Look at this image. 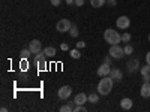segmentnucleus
Masks as SVG:
<instances>
[{"label":"nucleus","instance_id":"nucleus-1","mask_svg":"<svg viewBox=\"0 0 150 112\" xmlns=\"http://www.w3.org/2000/svg\"><path fill=\"white\" fill-rule=\"evenodd\" d=\"M112 81L114 79H112L111 76H102L101 81H99V84H98V93L102 94V96L110 94L111 90H112Z\"/></svg>","mask_w":150,"mask_h":112},{"label":"nucleus","instance_id":"nucleus-2","mask_svg":"<svg viewBox=\"0 0 150 112\" xmlns=\"http://www.w3.org/2000/svg\"><path fill=\"white\" fill-rule=\"evenodd\" d=\"M104 39L110 45H119L122 42V34L114 29H107L104 32Z\"/></svg>","mask_w":150,"mask_h":112},{"label":"nucleus","instance_id":"nucleus-3","mask_svg":"<svg viewBox=\"0 0 150 112\" xmlns=\"http://www.w3.org/2000/svg\"><path fill=\"white\" fill-rule=\"evenodd\" d=\"M108 52H110V55L112 58H117V60H120V58L125 57V49L120 45H110Z\"/></svg>","mask_w":150,"mask_h":112},{"label":"nucleus","instance_id":"nucleus-4","mask_svg":"<svg viewBox=\"0 0 150 112\" xmlns=\"http://www.w3.org/2000/svg\"><path fill=\"white\" fill-rule=\"evenodd\" d=\"M35 63L38 64V69L39 70H45L47 69V55L44 51L35 54Z\"/></svg>","mask_w":150,"mask_h":112},{"label":"nucleus","instance_id":"nucleus-5","mask_svg":"<svg viewBox=\"0 0 150 112\" xmlns=\"http://www.w3.org/2000/svg\"><path fill=\"white\" fill-rule=\"evenodd\" d=\"M71 27H72V22L69 20H65V18L57 21V24H56V29H57L59 33H66V32L71 30Z\"/></svg>","mask_w":150,"mask_h":112},{"label":"nucleus","instance_id":"nucleus-6","mask_svg":"<svg viewBox=\"0 0 150 112\" xmlns=\"http://www.w3.org/2000/svg\"><path fill=\"white\" fill-rule=\"evenodd\" d=\"M116 26H117V29H122V30L129 29V26H131V20H129V17H126V15L119 17L117 21H116Z\"/></svg>","mask_w":150,"mask_h":112},{"label":"nucleus","instance_id":"nucleus-7","mask_svg":"<svg viewBox=\"0 0 150 112\" xmlns=\"http://www.w3.org/2000/svg\"><path fill=\"white\" fill-rule=\"evenodd\" d=\"M71 94H72V88H71L69 85H63L57 91V97L60 99V100H66V99H69Z\"/></svg>","mask_w":150,"mask_h":112},{"label":"nucleus","instance_id":"nucleus-8","mask_svg":"<svg viewBox=\"0 0 150 112\" xmlns=\"http://www.w3.org/2000/svg\"><path fill=\"white\" fill-rule=\"evenodd\" d=\"M29 49L32 51V54L41 52V51H42V43H41V41H38V39L30 41V43H29Z\"/></svg>","mask_w":150,"mask_h":112},{"label":"nucleus","instance_id":"nucleus-9","mask_svg":"<svg viewBox=\"0 0 150 112\" xmlns=\"http://www.w3.org/2000/svg\"><path fill=\"white\" fill-rule=\"evenodd\" d=\"M126 67H128V70H129L131 73L140 70V61H138V58H131L128 63H126Z\"/></svg>","mask_w":150,"mask_h":112},{"label":"nucleus","instance_id":"nucleus-10","mask_svg":"<svg viewBox=\"0 0 150 112\" xmlns=\"http://www.w3.org/2000/svg\"><path fill=\"white\" fill-rule=\"evenodd\" d=\"M110 72H111V66L107 64V63H104V64H101L98 67V75L99 76H108Z\"/></svg>","mask_w":150,"mask_h":112},{"label":"nucleus","instance_id":"nucleus-11","mask_svg":"<svg viewBox=\"0 0 150 112\" xmlns=\"http://www.w3.org/2000/svg\"><path fill=\"white\" fill-rule=\"evenodd\" d=\"M132 106H134V102H132V99H129V97H125V99L120 100V108L125 109V111L132 109Z\"/></svg>","mask_w":150,"mask_h":112},{"label":"nucleus","instance_id":"nucleus-12","mask_svg":"<svg viewBox=\"0 0 150 112\" xmlns=\"http://www.w3.org/2000/svg\"><path fill=\"white\" fill-rule=\"evenodd\" d=\"M140 94H141V97H144V99H149V97H150V82H149V81L141 85Z\"/></svg>","mask_w":150,"mask_h":112},{"label":"nucleus","instance_id":"nucleus-13","mask_svg":"<svg viewBox=\"0 0 150 112\" xmlns=\"http://www.w3.org/2000/svg\"><path fill=\"white\" fill-rule=\"evenodd\" d=\"M75 105H84L86 102H89V96H87L86 93H80L75 96Z\"/></svg>","mask_w":150,"mask_h":112},{"label":"nucleus","instance_id":"nucleus-14","mask_svg":"<svg viewBox=\"0 0 150 112\" xmlns=\"http://www.w3.org/2000/svg\"><path fill=\"white\" fill-rule=\"evenodd\" d=\"M108 76H111L114 81H120V79L123 78V73H122L120 69H112V67H111V72H110Z\"/></svg>","mask_w":150,"mask_h":112},{"label":"nucleus","instance_id":"nucleus-15","mask_svg":"<svg viewBox=\"0 0 150 112\" xmlns=\"http://www.w3.org/2000/svg\"><path fill=\"white\" fill-rule=\"evenodd\" d=\"M140 72H141V75H143L144 82H147V81L150 79V66H149V64H146V66L140 67Z\"/></svg>","mask_w":150,"mask_h":112},{"label":"nucleus","instance_id":"nucleus-16","mask_svg":"<svg viewBox=\"0 0 150 112\" xmlns=\"http://www.w3.org/2000/svg\"><path fill=\"white\" fill-rule=\"evenodd\" d=\"M44 52H45V55L48 57V58H53V57H56V48L54 46H47L45 49H44Z\"/></svg>","mask_w":150,"mask_h":112},{"label":"nucleus","instance_id":"nucleus-17","mask_svg":"<svg viewBox=\"0 0 150 112\" xmlns=\"http://www.w3.org/2000/svg\"><path fill=\"white\" fill-rule=\"evenodd\" d=\"M107 3V0H90V5L93 6V8H102L104 5Z\"/></svg>","mask_w":150,"mask_h":112},{"label":"nucleus","instance_id":"nucleus-18","mask_svg":"<svg viewBox=\"0 0 150 112\" xmlns=\"http://www.w3.org/2000/svg\"><path fill=\"white\" fill-rule=\"evenodd\" d=\"M30 55H32V51L27 48V49H21V52H20V60L21 58H26V60H29L30 58Z\"/></svg>","mask_w":150,"mask_h":112},{"label":"nucleus","instance_id":"nucleus-19","mask_svg":"<svg viewBox=\"0 0 150 112\" xmlns=\"http://www.w3.org/2000/svg\"><path fill=\"white\" fill-rule=\"evenodd\" d=\"M69 55H71L72 58L77 60V58L81 57V52H80V49H78V48H74V49H71V51H69Z\"/></svg>","mask_w":150,"mask_h":112},{"label":"nucleus","instance_id":"nucleus-20","mask_svg":"<svg viewBox=\"0 0 150 112\" xmlns=\"http://www.w3.org/2000/svg\"><path fill=\"white\" fill-rule=\"evenodd\" d=\"M89 102H90L92 105L98 103V102H99V93H98V94H96V93H92V94L89 96Z\"/></svg>","mask_w":150,"mask_h":112},{"label":"nucleus","instance_id":"nucleus-21","mask_svg":"<svg viewBox=\"0 0 150 112\" xmlns=\"http://www.w3.org/2000/svg\"><path fill=\"white\" fill-rule=\"evenodd\" d=\"M69 34H71L72 37H78V27L75 26V24H72V27H71V30H69Z\"/></svg>","mask_w":150,"mask_h":112},{"label":"nucleus","instance_id":"nucleus-22","mask_svg":"<svg viewBox=\"0 0 150 112\" xmlns=\"http://www.w3.org/2000/svg\"><path fill=\"white\" fill-rule=\"evenodd\" d=\"M129 41H131V33L125 32V33L122 34V42H125V43H129Z\"/></svg>","mask_w":150,"mask_h":112},{"label":"nucleus","instance_id":"nucleus-23","mask_svg":"<svg viewBox=\"0 0 150 112\" xmlns=\"http://www.w3.org/2000/svg\"><path fill=\"white\" fill-rule=\"evenodd\" d=\"M123 49H125V55H131V54L134 52V48H132V45H129V43H126V46H125Z\"/></svg>","mask_w":150,"mask_h":112},{"label":"nucleus","instance_id":"nucleus-24","mask_svg":"<svg viewBox=\"0 0 150 112\" xmlns=\"http://www.w3.org/2000/svg\"><path fill=\"white\" fill-rule=\"evenodd\" d=\"M74 112H87L84 105H75L74 106Z\"/></svg>","mask_w":150,"mask_h":112},{"label":"nucleus","instance_id":"nucleus-25","mask_svg":"<svg viewBox=\"0 0 150 112\" xmlns=\"http://www.w3.org/2000/svg\"><path fill=\"white\" fill-rule=\"evenodd\" d=\"M59 111H60V112H72V111H74V108H72L71 105H63Z\"/></svg>","mask_w":150,"mask_h":112},{"label":"nucleus","instance_id":"nucleus-26","mask_svg":"<svg viewBox=\"0 0 150 112\" xmlns=\"http://www.w3.org/2000/svg\"><path fill=\"white\" fill-rule=\"evenodd\" d=\"M107 5H108L110 8H112V6L117 5V0H107Z\"/></svg>","mask_w":150,"mask_h":112},{"label":"nucleus","instance_id":"nucleus-27","mask_svg":"<svg viewBox=\"0 0 150 112\" xmlns=\"http://www.w3.org/2000/svg\"><path fill=\"white\" fill-rule=\"evenodd\" d=\"M77 48H78V49H83V48H86V42H83V41L77 42Z\"/></svg>","mask_w":150,"mask_h":112},{"label":"nucleus","instance_id":"nucleus-28","mask_svg":"<svg viewBox=\"0 0 150 112\" xmlns=\"http://www.w3.org/2000/svg\"><path fill=\"white\" fill-rule=\"evenodd\" d=\"M60 2H62V0H50V3H51L53 6H59Z\"/></svg>","mask_w":150,"mask_h":112},{"label":"nucleus","instance_id":"nucleus-29","mask_svg":"<svg viewBox=\"0 0 150 112\" xmlns=\"http://www.w3.org/2000/svg\"><path fill=\"white\" fill-rule=\"evenodd\" d=\"M111 58H112L111 55H107V57L104 58V63H107V64H111Z\"/></svg>","mask_w":150,"mask_h":112},{"label":"nucleus","instance_id":"nucleus-30","mask_svg":"<svg viewBox=\"0 0 150 112\" xmlns=\"http://www.w3.org/2000/svg\"><path fill=\"white\" fill-rule=\"evenodd\" d=\"M60 49H62V51H68V49H69L68 43H62V45H60Z\"/></svg>","mask_w":150,"mask_h":112},{"label":"nucleus","instance_id":"nucleus-31","mask_svg":"<svg viewBox=\"0 0 150 112\" xmlns=\"http://www.w3.org/2000/svg\"><path fill=\"white\" fill-rule=\"evenodd\" d=\"M86 0H75V6H83Z\"/></svg>","mask_w":150,"mask_h":112},{"label":"nucleus","instance_id":"nucleus-32","mask_svg":"<svg viewBox=\"0 0 150 112\" xmlns=\"http://www.w3.org/2000/svg\"><path fill=\"white\" fill-rule=\"evenodd\" d=\"M146 63H147V64L150 66V51H149V52L146 54Z\"/></svg>","mask_w":150,"mask_h":112},{"label":"nucleus","instance_id":"nucleus-33","mask_svg":"<svg viewBox=\"0 0 150 112\" xmlns=\"http://www.w3.org/2000/svg\"><path fill=\"white\" fill-rule=\"evenodd\" d=\"M68 5H75V0H66Z\"/></svg>","mask_w":150,"mask_h":112},{"label":"nucleus","instance_id":"nucleus-34","mask_svg":"<svg viewBox=\"0 0 150 112\" xmlns=\"http://www.w3.org/2000/svg\"><path fill=\"white\" fill-rule=\"evenodd\" d=\"M149 42H150V34H149Z\"/></svg>","mask_w":150,"mask_h":112},{"label":"nucleus","instance_id":"nucleus-35","mask_svg":"<svg viewBox=\"0 0 150 112\" xmlns=\"http://www.w3.org/2000/svg\"><path fill=\"white\" fill-rule=\"evenodd\" d=\"M149 82H150V79H149Z\"/></svg>","mask_w":150,"mask_h":112}]
</instances>
